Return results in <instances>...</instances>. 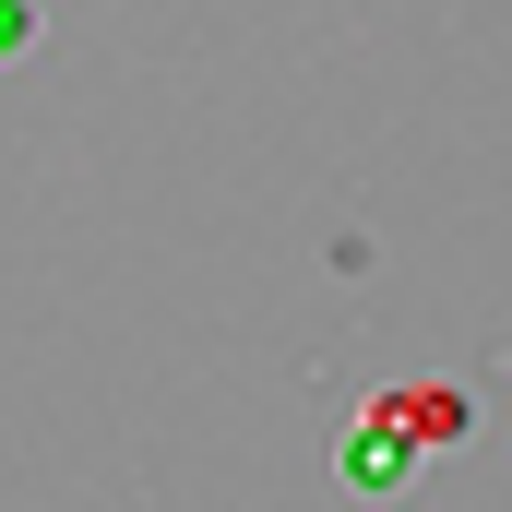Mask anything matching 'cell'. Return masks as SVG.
Returning a JSON list of instances; mask_svg holds the SVG:
<instances>
[{
  "label": "cell",
  "mask_w": 512,
  "mask_h": 512,
  "mask_svg": "<svg viewBox=\"0 0 512 512\" xmlns=\"http://www.w3.org/2000/svg\"><path fill=\"white\" fill-rule=\"evenodd\" d=\"M393 429H417V441L441 429V441H453V429H465V405H453V393H405V405H393Z\"/></svg>",
  "instance_id": "cell-1"
},
{
  "label": "cell",
  "mask_w": 512,
  "mask_h": 512,
  "mask_svg": "<svg viewBox=\"0 0 512 512\" xmlns=\"http://www.w3.org/2000/svg\"><path fill=\"white\" fill-rule=\"evenodd\" d=\"M358 489H370V501H382V489H405V477H393V441H382V429L358 441Z\"/></svg>",
  "instance_id": "cell-2"
},
{
  "label": "cell",
  "mask_w": 512,
  "mask_h": 512,
  "mask_svg": "<svg viewBox=\"0 0 512 512\" xmlns=\"http://www.w3.org/2000/svg\"><path fill=\"white\" fill-rule=\"evenodd\" d=\"M24 36H36V12H24V0H0V60H12Z\"/></svg>",
  "instance_id": "cell-3"
}]
</instances>
